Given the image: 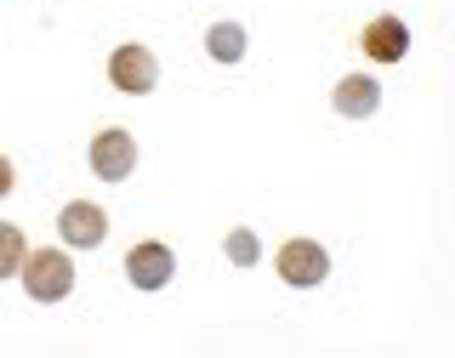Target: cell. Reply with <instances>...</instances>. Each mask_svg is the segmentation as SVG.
<instances>
[{
    "instance_id": "cell-1",
    "label": "cell",
    "mask_w": 455,
    "mask_h": 358,
    "mask_svg": "<svg viewBox=\"0 0 455 358\" xmlns=\"http://www.w3.org/2000/svg\"><path fill=\"white\" fill-rule=\"evenodd\" d=\"M23 290H28V302H40V307L63 302V296L75 290V262H68V251H28L23 256Z\"/></svg>"
},
{
    "instance_id": "cell-2",
    "label": "cell",
    "mask_w": 455,
    "mask_h": 358,
    "mask_svg": "<svg viewBox=\"0 0 455 358\" xmlns=\"http://www.w3.org/2000/svg\"><path fill=\"white\" fill-rule=\"evenodd\" d=\"M274 274L291 284V290H319V284L331 279V256H324L319 239H291V245H279V256H274Z\"/></svg>"
},
{
    "instance_id": "cell-3",
    "label": "cell",
    "mask_w": 455,
    "mask_h": 358,
    "mask_svg": "<svg viewBox=\"0 0 455 358\" xmlns=\"http://www.w3.org/2000/svg\"><path fill=\"white\" fill-rule=\"evenodd\" d=\"M108 80H114V91H125V97H148L154 85H160V57H154L148 46H114L108 57Z\"/></svg>"
},
{
    "instance_id": "cell-4",
    "label": "cell",
    "mask_w": 455,
    "mask_h": 358,
    "mask_svg": "<svg viewBox=\"0 0 455 358\" xmlns=\"http://www.w3.org/2000/svg\"><path fill=\"white\" fill-rule=\"evenodd\" d=\"M92 171L103 182H125L137 171V137L120 131V125H108V131L92 137Z\"/></svg>"
},
{
    "instance_id": "cell-5",
    "label": "cell",
    "mask_w": 455,
    "mask_h": 358,
    "mask_svg": "<svg viewBox=\"0 0 455 358\" xmlns=\"http://www.w3.org/2000/svg\"><path fill=\"white\" fill-rule=\"evenodd\" d=\"M57 234H63V245L92 251V245H103V239H108V211L92 205V199H75V205L57 211Z\"/></svg>"
},
{
    "instance_id": "cell-6",
    "label": "cell",
    "mask_w": 455,
    "mask_h": 358,
    "mask_svg": "<svg viewBox=\"0 0 455 358\" xmlns=\"http://www.w3.org/2000/svg\"><path fill=\"white\" fill-rule=\"evenodd\" d=\"M171 274H177V256H171V245H154V239H142V245L125 251V279H132L137 290H165Z\"/></svg>"
},
{
    "instance_id": "cell-7",
    "label": "cell",
    "mask_w": 455,
    "mask_h": 358,
    "mask_svg": "<svg viewBox=\"0 0 455 358\" xmlns=\"http://www.w3.org/2000/svg\"><path fill=\"white\" fill-rule=\"evenodd\" d=\"M359 46L364 57H376V63H404V52H410V23L404 18H370L364 23V35H359Z\"/></svg>"
},
{
    "instance_id": "cell-8",
    "label": "cell",
    "mask_w": 455,
    "mask_h": 358,
    "mask_svg": "<svg viewBox=\"0 0 455 358\" xmlns=\"http://www.w3.org/2000/svg\"><path fill=\"white\" fill-rule=\"evenodd\" d=\"M331 103H336L341 120H370V114L381 108V85L370 80V75H347V80H336Z\"/></svg>"
},
{
    "instance_id": "cell-9",
    "label": "cell",
    "mask_w": 455,
    "mask_h": 358,
    "mask_svg": "<svg viewBox=\"0 0 455 358\" xmlns=\"http://www.w3.org/2000/svg\"><path fill=\"white\" fill-rule=\"evenodd\" d=\"M205 52L217 57V63H239V57H245V28H239V23H211Z\"/></svg>"
},
{
    "instance_id": "cell-10",
    "label": "cell",
    "mask_w": 455,
    "mask_h": 358,
    "mask_svg": "<svg viewBox=\"0 0 455 358\" xmlns=\"http://www.w3.org/2000/svg\"><path fill=\"white\" fill-rule=\"evenodd\" d=\"M23 227H12V222H0V279H12V274H23Z\"/></svg>"
},
{
    "instance_id": "cell-11",
    "label": "cell",
    "mask_w": 455,
    "mask_h": 358,
    "mask_svg": "<svg viewBox=\"0 0 455 358\" xmlns=\"http://www.w3.org/2000/svg\"><path fill=\"white\" fill-rule=\"evenodd\" d=\"M228 262H234V267H256V262H262V239H256L251 227H228Z\"/></svg>"
},
{
    "instance_id": "cell-12",
    "label": "cell",
    "mask_w": 455,
    "mask_h": 358,
    "mask_svg": "<svg viewBox=\"0 0 455 358\" xmlns=\"http://www.w3.org/2000/svg\"><path fill=\"white\" fill-rule=\"evenodd\" d=\"M12 182H18V171H12V160H6V154H0V199L12 194Z\"/></svg>"
}]
</instances>
